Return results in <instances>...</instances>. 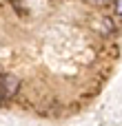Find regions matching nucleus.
<instances>
[{
    "label": "nucleus",
    "instance_id": "obj_1",
    "mask_svg": "<svg viewBox=\"0 0 122 126\" xmlns=\"http://www.w3.org/2000/svg\"><path fill=\"white\" fill-rule=\"evenodd\" d=\"M18 89H20V80H18L16 75H11V73H0V93H2L4 100L13 97V95L18 93Z\"/></svg>",
    "mask_w": 122,
    "mask_h": 126
},
{
    "label": "nucleus",
    "instance_id": "obj_2",
    "mask_svg": "<svg viewBox=\"0 0 122 126\" xmlns=\"http://www.w3.org/2000/svg\"><path fill=\"white\" fill-rule=\"evenodd\" d=\"M116 11L122 16V0H116Z\"/></svg>",
    "mask_w": 122,
    "mask_h": 126
},
{
    "label": "nucleus",
    "instance_id": "obj_3",
    "mask_svg": "<svg viewBox=\"0 0 122 126\" xmlns=\"http://www.w3.org/2000/svg\"><path fill=\"white\" fill-rule=\"evenodd\" d=\"M98 2H100V0H98Z\"/></svg>",
    "mask_w": 122,
    "mask_h": 126
}]
</instances>
